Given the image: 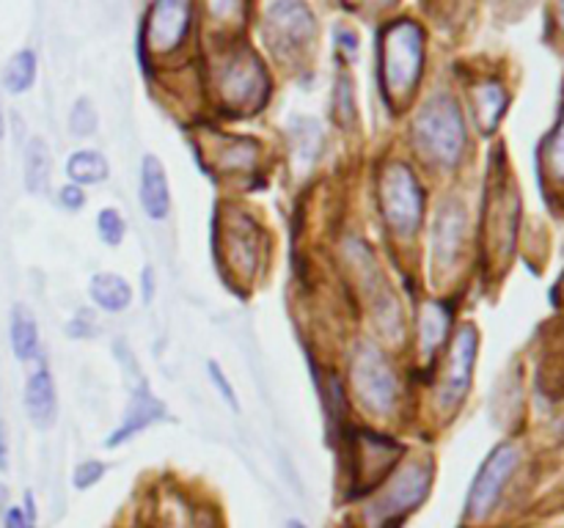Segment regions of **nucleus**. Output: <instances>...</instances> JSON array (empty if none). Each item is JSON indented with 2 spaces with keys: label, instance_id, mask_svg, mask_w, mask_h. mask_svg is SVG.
I'll return each mask as SVG.
<instances>
[{
  "label": "nucleus",
  "instance_id": "nucleus-35",
  "mask_svg": "<svg viewBox=\"0 0 564 528\" xmlns=\"http://www.w3.org/2000/svg\"><path fill=\"white\" fill-rule=\"evenodd\" d=\"M369 3H394V0H369Z\"/></svg>",
  "mask_w": 564,
  "mask_h": 528
},
{
  "label": "nucleus",
  "instance_id": "nucleus-10",
  "mask_svg": "<svg viewBox=\"0 0 564 528\" xmlns=\"http://www.w3.org/2000/svg\"><path fill=\"white\" fill-rule=\"evenodd\" d=\"M479 350V333L474 324H463L455 333L449 350V366H446V377L441 383V405L446 410L460 405L468 394V385H471L474 374V361H477Z\"/></svg>",
  "mask_w": 564,
  "mask_h": 528
},
{
  "label": "nucleus",
  "instance_id": "nucleus-31",
  "mask_svg": "<svg viewBox=\"0 0 564 528\" xmlns=\"http://www.w3.org/2000/svg\"><path fill=\"white\" fill-rule=\"evenodd\" d=\"M336 38H339L341 47H347V50H350V53H356L358 38H356V33L350 31V28H339V31H336Z\"/></svg>",
  "mask_w": 564,
  "mask_h": 528
},
{
  "label": "nucleus",
  "instance_id": "nucleus-17",
  "mask_svg": "<svg viewBox=\"0 0 564 528\" xmlns=\"http://www.w3.org/2000/svg\"><path fill=\"white\" fill-rule=\"evenodd\" d=\"M88 292H91L94 302H97L102 311H110V314L124 311V308H130L132 302V286L116 273L94 275L91 284H88Z\"/></svg>",
  "mask_w": 564,
  "mask_h": 528
},
{
  "label": "nucleus",
  "instance_id": "nucleus-3",
  "mask_svg": "<svg viewBox=\"0 0 564 528\" xmlns=\"http://www.w3.org/2000/svg\"><path fill=\"white\" fill-rule=\"evenodd\" d=\"M262 33L275 55L297 58L312 47L317 22L303 0H270L262 16Z\"/></svg>",
  "mask_w": 564,
  "mask_h": 528
},
{
  "label": "nucleus",
  "instance_id": "nucleus-21",
  "mask_svg": "<svg viewBox=\"0 0 564 528\" xmlns=\"http://www.w3.org/2000/svg\"><path fill=\"white\" fill-rule=\"evenodd\" d=\"M36 82V53L20 50L3 66V86L9 94H25Z\"/></svg>",
  "mask_w": 564,
  "mask_h": 528
},
{
  "label": "nucleus",
  "instance_id": "nucleus-14",
  "mask_svg": "<svg viewBox=\"0 0 564 528\" xmlns=\"http://www.w3.org/2000/svg\"><path fill=\"white\" fill-rule=\"evenodd\" d=\"M138 198H141L143 212L152 220L169 218L171 209V190L169 176H165L163 163L154 154H147L141 163V187H138Z\"/></svg>",
  "mask_w": 564,
  "mask_h": 528
},
{
  "label": "nucleus",
  "instance_id": "nucleus-9",
  "mask_svg": "<svg viewBox=\"0 0 564 528\" xmlns=\"http://www.w3.org/2000/svg\"><path fill=\"white\" fill-rule=\"evenodd\" d=\"M193 22V0H154L147 14V44L152 53H174L185 44Z\"/></svg>",
  "mask_w": 564,
  "mask_h": 528
},
{
  "label": "nucleus",
  "instance_id": "nucleus-2",
  "mask_svg": "<svg viewBox=\"0 0 564 528\" xmlns=\"http://www.w3.org/2000/svg\"><path fill=\"white\" fill-rule=\"evenodd\" d=\"M380 72L391 99L405 102L424 72V31L413 20H394L380 38Z\"/></svg>",
  "mask_w": 564,
  "mask_h": 528
},
{
  "label": "nucleus",
  "instance_id": "nucleus-26",
  "mask_svg": "<svg viewBox=\"0 0 564 528\" xmlns=\"http://www.w3.org/2000/svg\"><path fill=\"white\" fill-rule=\"evenodd\" d=\"M105 471H108V468H105L102 462L86 460V462H80V465L75 468V476H72V484H75L77 490H88V487H91V484H97L99 479L105 476Z\"/></svg>",
  "mask_w": 564,
  "mask_h": 528
},
{
  "label": "nucleus",
  "instance_id": "nucleus-8",
  "mask_svg": "<svg viewBox=\"0 0 564 528\" xmlns=\"http://www.w3.org/2000/svg\"><path fill=\"white\" fill-rule=\"evenodd\" d=\"M218 91L231 108H257L268 97V72L251 50L231 55L218 72Z\"/></svg>",
  "mask_w": 564,
  "mask_h": 528
},
{
  "label": "nucleus",
  "instance_id": "nucleus-36",
  "mask_svg": "<svg viewBox=\"0 0 564 528\" xmlns=\"http://www.w3.org/2000/svg\"><path fill=\"white\" fill-rule=\"evenodd\" d=\"M290 528H306V526H301V522H295V520H292V522H290Z\"/></svg>",
  "mask_w": 564,
  "mask_h": 528
},
{
  "label": "nucleus",
  "instance_id": "nucleus-16",
  "mask_svg": "<svg viewBox=\"0 0 564 528\" xmlns=\"http://www.w3.org/2000/svg\"><path fill=\"white\" fill-rule=\"evenodd\" d=\"M452 311L446 302L427 300L419 314V346H422L424 358H433L435 350L444 344L446 333H449Z\"/></svg>",
  "mask_w": 564,
  "mask_h": 528
},
{
  "label": "nucleus",
  "instance_id": "nucleus-22",
  "mask_svg": "<svg viewBox=\"0 0 564 528\" xmlns=\"http://www.w3.org/2000/svg\"><path fill=\"white\" fill-rule=\"evenodd\" d=\"M50 182V152L42 138L25 146V187L28 193H44Z\"/></svg>",
  "mask_w": 564,
  "mask_h": 528
},
{
  "label": "nucleus",
  "instance_id": "nucleus-13",
  "mask_svg": "<svg viewBox=\"0 0 564 528\" xmlns=\"http://www.w3.org/2000/svg\"><path fill=\"white\" fill-rule=\"evenodd\" d=\"M163 418H165L163 402H160L158 396L149 394V388H138L135 394H132L130 405H127L124 421H121L119 429H116V432L108 438V446L127 443V440L135 438L138 432H143L147 427H152L154 421H163Z\"/></svg>",
  "mask_w": 564,
  "mask_h": 528
},
{
  "label": "nucleus",
  "instance_id": "nucleus-32",
  "mask_svg": "<svg viewBox=\"0 0 564 528\" xmlns=\"http://www.w3.org/2000/svg\"><path fill=\"white\" fill-rule=\"evenodd\" d=\"M9 465V440H6V427L0 421V471H6Z\"/></svg>",
  "mask_w": 564,
  "mask_h": 528
},
{
  "label": "nucleus",
  "instance_id": "nucleus-20",
  "mask_svg": "<svg viewBox=\"0 0 564 528\" xmlns=\"http://www.w3.org/2000/svg\"><path fill=\"white\" fill-rule=\"evenodd\" d=\"M474 108H477L479 121H482L485 130H494L499 124L501 113L507 108V91L499 80H485L479 82L477 91H474Z\"/></svg>",
  "mask_w": 564,
  "mask_h": 528
},
{
  "label": "nucleus",
  "instance_id": "nucleus-18",
  "mask_svg": "<svg viewBox=\"0 0 564 528\" xmlns=\"http://www.w3.org/2000/svg\"><path fill=\"white\" fill-rule=\"evenodd\" d=\"M11 350L20 361H31L39 352V324L36 317L28 311L25 306L11 308V324H9Z\"/></svg>",
  "mask_w": 564,
  "mask_h": 528
},
{
  "label": "nucleus",
  "instance_id": "nucleus-6",
  "mask_svg": "<svg viewBox=\"0 0 564 528\" xmlns=\"http://www.w3.org/2000/svg\"><path fill=\"white\" fill-rule=\"evenodd\" d=\"M430 484H433V468H430V462H411L375 498V504L369 506V517L378 520L380 526L402 520V515L416 509L427 498Z\"/></svg>",
  "mask_w": 564,
  "mask_h": 528
},
{
  "label": "nucleus",
  "instance_id": "nucleus-25",
  "mask_svg": "<svg viewBox=\"0 0 564 528\" xmlns=\"http://www.w3.org/2000/svg\"><path fill=\"white\" fill-rule=\"evenodd\" d=\"M207 3L209 16L220 25H229V22L240 20L242 9H246V0H204Z\"/></svg>",
  "mask_w": 564,
  "mask_h": 528
},
{
  "label": "nucleus",
  "instance_id": "nucleus-24",
  "mask_svg": "<svg viewBox=\"0 0 564 528\" xmlns=\"http://www.w3.org/2000/svg\"><path fill=\"white\" fill-rule=\"evenodd\" d=\"M69 132L77 138H88L97 132V110H94L91 99L80 97L69 110Z\"/></svg>",
  "mask_w": 564,
  "mask_h": 528
},
{
  "label": "nucleus",
  "instance_id": "nucleus-4",
  "mask_svg": "<svg viewBox=\"0 0 564 528\" xmlns=\"http://www.w3.org/2000/svg\"><path fill=\"white\" fill-rule=\"evenodd\" d=\"M380 207L383 218L397 234L408 237L419 231L424 218V190L422 182L416 179L405 163H394L386 168L383 182H380Z\"/></svg>",
  "mask_w": 564,
  "mask_h": 528
},
{
  "label": "nucleus",
  "instance_id": "nucleus-29",
  "mask_svg": "<svg viewBox=\"0 0 564 528\" xmlns=\"http://www.w3.org/2000/svg\"><path fill=\"white\" fill-rule=\"evenodd\" d=\"M58 201L61 207L69 209V212H77V209H83V204H86V193L77 185H64L58 190Z\"/></svg>",
  "mask_w": 564,
  "mask_h": 528
},
{
  "label": "nucleus",
  "instance_id": "nucleus-11",
  "mask_svg": "<svg viewBox=\"0 0 564 528\" xmlns=\"http://www.w3.org/2000/svg\"><path fill=\"white\" fill-rule=\"evenodd\" d=\"M463 237H466V209L457 201L444 204L435 215L433 237H430V253L441 270L452 267L455 258L460 256Z\"/></svg>",
  "mask_w": 564,
  "mask_h": 528
},
{
  "label": "nucleus",
  "instance_id": "nucleus-1",
  "mask_svg": "<svg viewBox=\"0 0 564 528\" xmlns=\"http://www.w3.org/2000/svg\"><path fill=\"white\" fill-rule=\"evenodd\" d=\"M413 141L430 163L455 168L466 148V121L457 99L449 94H435L427 99L413 121Z\"/></svg>",
  "mask_w": 564,
  "mask_h": 528
},
{
  "label": "nucleus",
  "instance_id": "nucleus-12",
  "mask_svg": "<svg viewBox=\"0 0 564 528\" xmlns=\"http://www.w3.org/2000/svg\"><path fill=\"white\" fill-rule=\"evenodd\" d=\"M356 460L358 468L352 476L358 479V487L369 490L375 482L386 476V468H391V462L400 457V446L391 443L389 438H380V435H369V432H358L356 435Z\"/></svg>",
  "mask_w": 564,
  "mask_h": 528
},
{
  "label": "nucleus",
  "instance_id": "nucleus-30",
  "mask_svg": "<svg viewBox=\"0 0 564 528\" xmlns=\"http://www.w3.org/2000/svg\"><path fill=\"white\" fill-rule=\"evenodd\" d=\"M94 333H97V328H94V319H91V314H88V311H80L69 322L72 339H91Z\"/></svg>",
  "mask_w": 564,
  "mask_h": 528
},
{
  "label": "nucleus",
  "instance_id": "nucleus-34",
  "mask_svg": "<svg viewBox=\"0 0 564 528\" xmlns=\"http://www.w3.org/2000/svg\"><path fill=\"white\" fill-rule=\"evenodd\" d=\"M0 138H3V110H0Z\"/></svg>",
  "mask_w": 564,
  "mask_h": 528
},
{
  "label": "nucleus",
  "instance_id": "nucleus-15",
  "mask_svg": "<svg viewBox=\"0 0 564 528\" xmlns=\"http://www.w3.org/2000/svg\"><path fill=\"white\" fill-rule=\"evenodd\" d=\"M25 413L33 427L47 429L53 427L58 416V399H55V383L47 366H39L25 383Z\"/></svg>",
  "mask_w": 564,
  "mask_h": 528
},
{
  "label": "nucleus",
  "instance_id": "nucleus-33",
  "mask_svg": "<svg viewBox=\"0 0 564 528\" xmlns=\"http://www.w3.org/2000/svg\"><path fill=\"white\" fill-rule=\"evenodd\" d=\"M152 295H154L152 270H143V300H152Z\"/></svg>",
  "mask_w": 564,
  "mask_h": 528
},
{
  "label": "nucleus",
  "instance_id": "nucleus-19",
  "mask_svg": "<svg viewBox=\"0 0 564 528\" xmlns=\"http://www.w3.org/2000/svg\"><path fill=\"white\" fill-rule=\"evenodd\" d=\"M66 174H69L72 185L77 187L99 185L110 174L108 157L102 152H94V148H80V152H75L66 160Z\"/></svg>",
  "mask_w": 564,
  "mask_h": 528
},
{
  "label": "nucleus",
  "instance_id": "nucleus-7",
  "mask_svg": "<svg viewBox=\"0 0 564 528\" xmlns=\"http://www.w3.org/2000/svg\"><path fill=\"white\" fill-rule=\"evenodd\" d=\"M518 462H521V451L516 443H501L496 446L488 454V460L479 468L477 479L471 484V493L466 501V517L468 520H482L494 512V506L499 504L501 493H505L507 482L516 473Z\"/></svg>",
  "mask_w": 564,
  "mask_h": 528
},
{
  "label": "nucleus",
  "instance_id": "nucleus-5",
  "mask_svg": "<svg viewBox=\"0 0 564 528\" xmlns=\"http://www.w3.org/2000/svg\"><path fill=\"white\" fill-rule=\"evenodd\" d=\"M352 388H356L358 399L369 407L372 413H389L397 405V394H400V383H397L394 369L383 358V352L372 344L358 346L356 358H352Z\"/></svg>",
  "mask_w": 564,
  "mask_h": 528
},
{
  "label": "nucleus",
  "instance_id": "nucleus-27",
  "mask_svg": "<svg viewBox=\"0 0 564 528\" xmlns=\"http://www.w3.org/2000/svg\"><path fill=\"white\" fill-rule=\"evenodd\" d=\"M207 374H209V380H213L215 388H218V394L224 396L226 405H229L231 410H240V399H237L235 388H231V385H229V377H226V374H224V369H220L215 361H209L207 363Z\"/></svg>",
  "mask_w": 564,
  "mask_h": 528
},
{
  "label": "nucleus",
  "instance_id": "nucleus-28",
  "mask_svg": "<svg viewBox=\"0 0 564 528\" xmlns=\"http://www.w3.org/2000/svg\"><path fill=\"white\" fill-rule=\"evenodd\" d=\"M3 528H36V517L28 515L25 506H9L3 512Z\"/></svg>",
  "mask_w": 564,
  "mask_h": 528
},
{
  "label": "nucleus",
  "instance_id": "nucleus-23",
  "mask_svg": "<svg viewBox=\"0 0 564 528\" xmlns=\"http://www.w3.org/2000/svg\"><path fill=\"white\" fill-rule=\"evenodd\" d=\"M97 231L105 245H121L127 237V220L121 218L119 209L108 207L97 215Z\"/></svg>",
  "mask_w": 564,
  "mask_h": 528
}]
</instances>
